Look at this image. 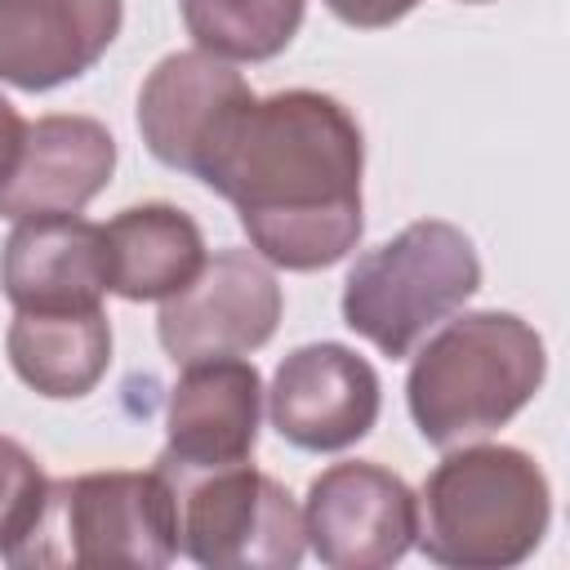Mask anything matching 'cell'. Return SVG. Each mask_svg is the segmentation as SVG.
<instances>
[{
	"instance_id": "1",
	"label": "cell",
	"mask_w": 570,
	"mask_h": 570,
	"mask_svg": "<svg viewBox=\"0 0 570 570\" xmlns=\"http://www.w3.org/2000/svg\"><path fill=\"white\" fill-rule=\"evenodd\" d=\"M361 169L356 116L321 89H281L240 111L200 183L232 200L263 263L321 272L365 232Z\"/></svg>"
},
{
	"instance_id": "2",
	"label": "cell",
	"mask_w": 570,
	"mask_h": 570,
	"mask_svg": "<svg viewBox=\"0 0 570 570\" xmlns=\"http://www.w3.org/2000/svg\"><path fill=\"white\" fill-rule=\"evenodd\" d=\"M548 352L517 312H463L419 347L405 374V405L436 450L476 441L517 419L543 387Z\"/></svg>"
},
{
	"instance_id": "3",
	"label": "cell",
	"mask_w": 570,
	"mask_h": 570,
	"mask_svg": "<svg viewBox=\"0 0 570 570\" xmlns=\"http://www.w3.org/2000/svg\"><path fill=\"white\" fill-rule=\"evenodd\" d=\"M552 521L543 468L517 445H463L428 472L414 543L450 570H508L534 557Z\"/></svg>"
},
{
	"instance_id": "4",
	"label": "cell",
	"mask_w": 570,
	"mask_h": 570,
	"mask_svg": "<svg viewBox=\"0 0 570 570\" xmlns=\"http://www.w3.org/2000/svg\"><path fill=\"white\" fill-rule=\"evenodd\" d=\"M481 289V258L463 227L419 218L365 249L343 281V325L383 356H410Z\"/></svg>"
},
{
	"instance_id": "5",
	"label": "cell",
	"mask_w": 570,
	"mask_h": 570,
	"mask_svg": "<svg viewBox=\"0 0 570 570\" xmlns=\"http://www.w3.org/2000/svg\"><path fill=\"white\" fill-rule=\"evenodd\" d=\"M178 557L174 485L151 472H85L49 481L40 517L9 566H142Z\"/></svg>"
},
{
	"instance_id": "6",
	"label": "cell",
	"mask_w": 570,
	"mask_h": 570,
	"mask_svg": "<svg viewBox=\"0 0 570 570\" xmlns=\"http://www.w3.org/2000/svg\"><path fill=\"white\" fill-rule=\"evenodd\" d=\"M165 472V468H160ZM178 508V552L209 570H294L307 552L294 494L249 468L165 472Z\"/></svg>"
},
{
	"instance_id": "7",
	"label": "cell",
	"mask_w": 570,
	"mask_h": 570,
	"mask_svg": "<svg viewBox=\"0 0 570 570\" xmlns=\"http://www.w3.org/2000/svg\"><path fill=\"white\" fill-rule=\"evenodd\" d=\"M281 285L249 249H218L169 298H160L156 334L174 365L205 356H245L281 325Z\"/></svg>"
},
{
	"instance_id": "8",
	"label": "cell",
	"mask_w": 570,
	"mask_h": 570,
	"mask_svg": "<svg viewBox=\"0 0 570 570\" xmlns=\"http://www.w3.org/2000/svg\"><path fill=\"white\" fill-rule=\"evenodd\" d=\"M419 494L387 468L352 459L307 485L303 539L330 570H383L414 548Z\"/></svg>"
},
{
	"instance_id": "9",
	"label": "cell",
	"mask_w": 570,
	"mask_h": 570,
	"mask_svg": "<svg viewBox=\"0 0 570 570\" xmlns=\"http://www.w3.org/2000/svg\"><path fill=\"white\" fill-rule=\"evenodd\" d=\"M249 102L254 89L232 62L205 49H183L160 58L142 80L138 134L160 165L205 178V169L214 165L218 147L227 142L232 125Z\"/></svg>"
},
{
	"instance_id": "10",
	"label": "cell",
	"mask_w": 570,
	"mask_h": 570,
	"mask_svg": "<svg viewBox=\"0 0 570 570\" xmlns=\"http://www.w3.org/2000/svg\"><path fill=\"white\" fill-rule=\"evenodd\" d=\"M263 396L281 441L312 454H334L370 436L383 405L374 365L343 343L294 347L276 365L272 387Z\"/></svg>"
},
{
	"instance_id": "11",
	"label": "cell",
	"mask_w": 570,
	"mask_h": 570,
	"mask_svg": "<svg viewBox=\"0 0 570 570\" xmlns=\"http://www.w3.org/2000/svg\"><path fill=\"white\" fill-rule=\"evenodd\" d=\"M263 379L245 356L187 361L165 405V472H209L245 463L258 445Z\"/></svg>"
},
{
	"instance_id": "12",
	"label": "cell",
	"mask_w": 570,
	"mask_h": 570,
	"mask_svg": "<svg viewBox=\"0 0 570 570\" xmlns=\"http://www.w3.org/2000/svg\"><path fill=\"white\" fill-rule=\"evenodd\" d=\"M125 0H0V80L27 94L85 76L120 36Z\"/></svg>"
},
{
	"instance_id": "13",
	"label": "cell",
	"mask_w": 570,
	"mask_h": 570,
	"mask_svg": "<svg viewBox=\"0 0 570 570\" xmlns=\"http://www.w3.org/2000/svg\"><path fill=\"white\" fill-rule=\"evenodd\" d=\"M116 169V138L94 116H40L27 125L22 156L0 187V218L80 214Z\"/></svg>"
},
{
	"instance_id": "14",
	"label": "cell",
	"mask_w": 570,
	"mask_h": 570,
	"mask_svg": "<svg viewBox=\"0 0 570 570\" xmlns=\"http://www.w3.org/2000/svg\"><path fill=\"white\" fill-rule=\"evenodd\" d=\"M0 289L18 312L94 307L107 294L102 227L80 214L18 218L0 249Z\"/></svg>"
},
{
	"instance_id": "15",
	"label": "cell",
	"mask_w": 570,
	"mask_h": 570,
	"mask_svg": "<svg viewBox=\"0 0 570 570\" xmlns=\"http://www.w3.org/2000/svg\"><path fill=\"white\" fill-rule=\"evenodd\" d=\"M4 352L31 392L49 401H76L94 392L111 365V321L102 303L18 312L4 334Z\"/></svg>"
},
{
	"instance_id": "16",
	"label": "cell",
	"mask_w": 570,
	"mask_h": 570,
	"mask_svg": "<svg viewBox=\"0 0 570 570\" xmlns=\"http://www.w3.org/2000/svg\"><path fill=\"white\" fill-rule=\"evenodd\" d=\"M107 289L129 303H160L205 267V236L191 214L165 200L129 205L107 227Z\"/></svg>"
},
{
	"instance_id": "17",
	"label": "cell",
	"mask_w": 570,
	"mask_h": 570,
	"mask_svg": "<svg viewBox=\"0 0 570 570\" xmlns=\"http://www.w3.org/2000/svg\"><path fill=\"white\" fill-rule=\"evenodd\" d=\"M196 49L223 62H267L289 49L307 0H178Z\"/></svg>"
},
{
	"instance_id": "18",
	"label": "cell",
	"mask_w": 570,
	"mask_h": 570,
	"mask_svg": "<svg viewBox=\"0 0 570 570\" xmlns=\"http://www.w3.org/2000/svg\"><path fill=\"white\" fill-rule=\"evenodd\" d=\"M45 490H49V476L40 472V463L13 436H0V557L4 561H13V552L31 534Z\"/></svg>"
},
{
	"instance_id": "19",
	"label": "cell",
	"mask_w": 570,
	"mask_h": 570,
	"mask_svg": "<svg viewBox=\"0 0 570 570\" xmlns=\"http://www.w3.org/2000/svg\"><path fill=\"white\" fill-rule=\"evenodd\" d=\"M419 0H325V9L347 22V27H361V31H379V27H392L401 22Z\"/></svg>"
},
{
	"instance_id": "20",
	"label": "cell",
	"mask_w": 570,
	"mask_h": 570,
	"mask_svg": "<svg viewBox=\"0 0 570 570\" xmlns=\"http://www.w3.org/2000/svg\"><path fill=\"white\" fill-rule=\"evenodd\" d=\"M22 138H27V120L18 116V107L0 94V187L9 183L18 156H22Z\"/></svg>"
},
{
	"instance_id": "21",
	"label": "cell",
	"mask_w": 570,
	"mask_h": 570,
	"mask_svg": "<svg viewBox=\"0 0 570 570\" xmlns=\"http://www.w3.org/2000/svg\"><path fill=\"white\" fill-rule=\"evenodd\" d=\"M463 4H485V0H463Z\"/></svg>"
}]
</instances>
